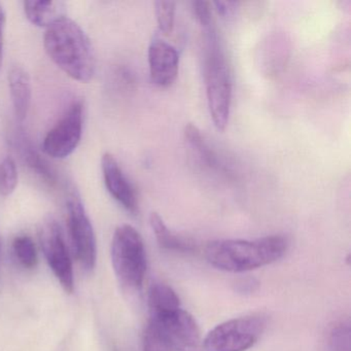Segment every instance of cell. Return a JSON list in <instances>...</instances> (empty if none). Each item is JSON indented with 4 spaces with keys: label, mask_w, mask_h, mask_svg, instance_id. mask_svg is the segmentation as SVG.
Segmentation results:
<instances>
[{
    "label": "cell",
    "mask_w": 351,
    "mask_h": 351,
    "mask_svg": "<svg viewBox=\"0 0 351 351\" xmlns=\"http://www.w3.org/2000/svg\"><path fill=\"white\" fill-rule=\"evenodd\" d=\"M44 47L49 58L67 77L88 84L96 73V55L83 28L64 16L47 28Z\"/></svg>",
    "instance_id": "6da1fadb"
},
{
    "label": "cell",
    "mask_w": 351,
    "mask_h": 351,
    "mask_svg": "<svg viewBox=\"0 0 351 351\" xmlns=\"http://www.w3.org/2000/svg\"><path fill=\"white\" fill-rule=\"evenodd\" d=\"M287 238L268 236L256 240H217L207 244L205 256L209 264L228 272H246L267 266L287 252Z\"/></svg>",
    "instance_id": "7a4b0ae2"
},
{
    "label": "cell",
    "mask_w": 351,
    "mask_h": 351,
    "mask_svg": "<svg viewBox=\"0 0 351 351\" xmlns=\"http://www.w3.org/2000/svg\"><path fill=\"white\" fill-rule=\"evenodd\" d=\"M204 36V80L209 114L217 130L223 131L231 112L232 75L219 42L215 20L200 25Z\"/></svg>",
    "instance_id": "3957f363"
},
{
    "label": "cell",
    "mask_w": 351,
    "mask_h": 351,
    "mask_svg": "<svg viewBox=\"0 0 351 351\" xmlns=\"http://www.w3.org/2000/svg\"><path fill=\"white\" fill-rule=\"evenodd\" d=\"M110 254L120 285L127 291H139L147 265L145 243L138 231L130 225L119 226L112 236Z\"/></svg>",
    "instance_id": "277c9868"
},
{
    "label": "cell",
    "mask_w": 351,
    "mask_h": 351,
    "mask_svg": "<svg viewBox=\"0 0 351 351\" xmlns=\"http://www.w3.org/2000/svg\"><path fill=\"white\" fill-rule=\"evenodd\" d=\"M267 318L247 315L233 318L215 326L203 340L204 351H246L264 334Z\"/></svg>",
    "instance_id": "5b68a950"
},
{
    "label": "cell",
    "mask_w": 351,
    "mask_h": 351,
    "mask_svg": "<svg viewBox=\"0 0 351 351\" xmlns=\"http://www.w3.org/2000/svg\"><path fill=\"white\" fill-rule=\"evenodd\" d=\"M173 351H204L195 318L182 306L149 316V322Z\"/></svg>",
    "instance_id": "8992f818"
},
{
    "label": "cell",
    "mask_w": 351,
    "mask_h": 351,
    "mask_svg": "<svg viewBox=\"0 0 351 351\" xmlns=\"http://www.w3.org/2000/svg\"><path fill=\"white\" fill-rule=\"evenodd\" d=\"M38 237L51 270L65 293H73L75 291L73 262L58 221L51 215L45 217L40 227Z\"/></svg>",
    "instance_id": "52a82bcc"
},
{
    "label": "cell",
    "mask_w": 351,
    "mask_h": 351,
    "mask_svg": "<svg viewBox=\"0 0 351 351\" xmlns=\"http://www.w3.org/2000/svg\"><path fill=\"white\" fill-rule=\"evenodd\" d=\"M67 226L75 258L84 270H93L97 261V241L91 221L79 195L73 193L66 204Z\"/></svg>",
    "instance_id": "ba28073f"
},
{
    "label": "cell",
    "mask_w": 351,
    "mask_h": 351,
    "mask_svg": "<svg viewBox=\"0 0 351 351\" xmlns=\"http://www.w3.org/2000/svg\"><path fill=\"white\" fill-rule=\"evenodd\" d=\"M83 130L84 106L75 101L45 136L42 145L45 155L52 159L69 157L79 147Z\"/></svg>",
    "instance_id": "9c48e42d"
},
{
    "label": "cell",
    "mask_w": 351,
    "mask_h": 351,
    "mask_svg": "<svg viewBox=\"0 0 351 351\" xmlns=\"http://www.w3.org/2000/svg\"><path fill=\"white\" fill-rule=\"evenodd\" d=\"M101 170L104 184L110 196L122 205L127 211H138V199L130 180L125 176L120 164L110 153L104 154L101 158Z\"/></svg>",
    "instance_id": "30bf717a"
},
{
    "label": "cell",
    "mask_w": 351,
    "mask_h": 351,
    "mask_svg": "<svg viewBox=\"0 0 351 351\" xmlns=\"http://www.w3.org/2000/svg\"><path fill=\"white\" fill-rule=\"evenodd\" d=\"M147 58L149 75L155 85L166 88L176 82L180 69V55L173 46L156 38L149 45Z\"/></svg>",
    "instance_id": "8fae6325"
},
{
    "label": "cell",
    "mask_w": 351,
    "mask_h": 351,
    "mask_svg": "<svg viewBox=\"0 0 351 351\" xmlns=\"http://www.w3.org/2000/svg\"><path fill=\"white\" fill-rule=\"evenodd\" d=\"M8 81L14 114L18 122L23 123L32 104V86L29 73L21 65H13L9 71Z\"/></svg>",
    "instance_id": "7c38bea8"
},
{
    "label": "cell",
    "mask_w": 351,
    "mask_h": 351,
    "mask_svg": "<svg viewBox=\"0 0 351 351\" xmlns=\"http://www.w3.org/2000/svg\"><path fill=\"white\" fill-rule=\"evenodd\" d=\"M24 14L28 21L36 27L48 28L64 17L65 5L61 1L27 0L23 3Z\"/></svg>",
    "instance_id": "4fadbf2b"
},
{
    "label": "cell",
    "mask_w": 351,
    "mask_h": 351,
    "mask_svg": "<svg viewBox=\"0 0 351 351\" xmlns=\"http://www.w3.org/2000/svg\"><path fill=\"white\" fill-rule=\"evenodd\" d=\"M14 141L17 145L18 151H19L20 156L25 165H27L32 172H34L38 178H42L49 186H55L57 182L56 173L49 165L48 162L34 149L27 137H25V135L20 134L17 135Z\"/></svg>",
    "instance_id": "5bb4252c"
},
{
    "label": "cell",
    "mask_w": 351,
    "mask_h": 351,
    "mask_svg": "<svg viewBox=\"0 0 351 351\" xmlns=\"http://www.w3.org/2000/svg\"><path fill=\"white\" fill-rule=\"evenodd\" d=\"M149 223L158 243L164 250L178 252H192L196 250V245L192 240L173 233L157 213H152Z\"/></svg>",
    "instance_id": "9a60e30c"
},
{
    "label": "cell",
    "mask_w": 351,
    "mask_h": 351,
    "mask_svg": "<svg viewBox=\"0 0 351 351\" xmlns=\"http://www.w3.org/2000/svg\"><path fill=\"white\" fill-rule=\"evenodd\" d=\"M149 316L162 313L167 310L180 307V301L176 291L165 283H154L149 291Z\"/></svg>",
    "instance_id": "2e32d148"
},
{
    "label": "cell",
    "mask_w": 351,
    "mask_h": 351,
    "mask_svg": "<svg viewBox=\"0 0 351 351\" xmlns=\"http://www.w3.org/2000/svg\"><path fill=\"white\" fill-rule=\"evenodd\" d=\"M184 137L189 145L193 147L198 154L199 157L201 158L204 163L210 168H219V158L217 154L215 153L213 149H210L208 143L205 141L204 136H203L201 131L199 130L198 127L193 124H188L184 128Z\"/></svg>",
    "instance_id": "e0dca14e"
},
{
    "label": "cell",
    "mask_w": 351,
    "mask_h": 351,
    "mask_svg": "<svg viewBox=\"0 0 351 351\" xmlns=\"http://www.w3.org/2000/svg\"><path fill=\"white\" fill-rule=\"evenodd\" d=\"M16 258L26 269H34L38 265V252L34 240L27 235L18 236L13 241Z\"/></svg>",
    "instance_id": "ac0fdd59"
},
{
    "label": "cell",
    "mask_w": 351,
    "mask_h": 351,
    "mask_svg": "<svg viewBox=\"0 0 351 351\" xmlns=\"http://www.w3.org/2000/svg\"><path fill=\"white\" fill-rule=\"evenodd\" d=\"M330 351H350V322L341 319L335 322L328 335Z\"/></svg>",
    "instance_id": "d6986e66"
},
{
    "label": "cell",
    "mask_w": 351,
    "mask_h": 351,
    "mask_svg": "<svg viewBox=\"0 0 351 351\" xmlns=\"http://www.w3.org/2000/svg\"><path fill=\"white\" fill-rule=\"evenodd\" d=\"M19 180L17 164L12 157H7L0 163V195L11 196L15 192Z\"/></svg>",
    "instance_id": "ffe728a7"
},
{
    "label": "cell",
    "mask_w": 351,
    "mask_h": 351,
    "mask_svg": "<svg viewBox=\"0 0 351 351\" xmlns=\"http://www.w3.org/2000/svg\"><path fill=\"white\" fill-rule=\"evenodd\" d=\"M156 16L160 32L168 36L171 34L176 20V3L174 1H157L155 3Z\"/></svg>",
    "instance_id": "44dd1931"
},
{
    "label": "cell",
    "mask_w": 351,
    "mask_h": 351,
    "mask_svg": "<svg viewBox=\"0 0 351 351\" xmlns=\"http://www.w3.org/2000/svg\"><path fill=\"white\" fill-rule=\"evenodd\" d=\"M143 351H173L171 347L158 334L157 330L147 324L143 335Z\"/></svg>",
    "instance_id": "7402d4cb"
},
{
    "label": "cell",
    "mask_w": 351,
    "mask_h": 351,
    "mask_svg": "<svg viewBox=\"0 0 351 351\" xmlns=\"http://www.w3.org/2000/svg\"><path fill=\"white\" fill-rule=\"evenodd\" d=\"M5 26H7V14L3 5H0V66L3 63V49H5Z\"/></svg>",
    "instance_id": "603a6c76"
},
{
    "label": "cell",
    "mask_w": 351,
    "mask_h": 351,
    "mask_svg": "<svg viewBox=\"0 0 351 351\" xmlns=\"http://www.w3.org/2000/svg\"><path fill=\"white\" fill-rule=\"evenodd\" d=\"M215 5V10L221 16H230L235 12L238 3H232V1H217L213 3Z\"/></svg>",
    "instance_id": "cb8c5ba5"
},
{
    "label": "cell",
    "mask_w": 351,
    "mask_h": 351,
    "mask_svg": "<svg viewBox=\"0 0 351 351\" xmlns=\"http://www.w3.org/2000/svg\"><path fill=\"white\" fill-rule=\"evenodd\" d=\"M0 252H1V245H0Z\"/></svg>",
    "instance_id": "d4e9b609"
}]
</instances>
